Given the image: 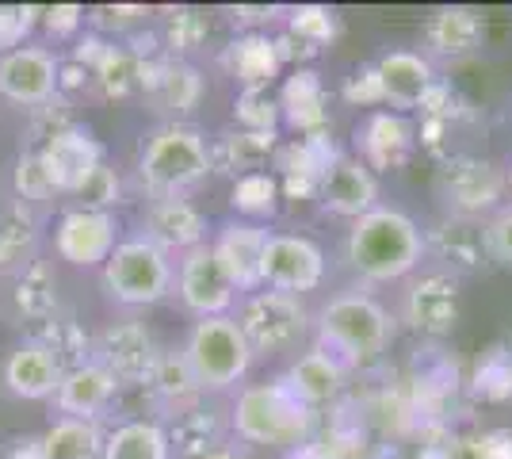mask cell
<instances>
[{"instance_id": "45", "label": "cell", "mask_w": 512, "mask_h": 459, "mask_svg": "<svg viewBox=\"0 0 512 459\" xmlns=\"http://www.w3.org/2000/svg\"><path fill=\"white\" fill-rule=\"evenodd\" d=\"M12 188H16V199H23V203H43V199H50L54 192H58L54 180H50V173H46L39 150H23L20 157H16Z\"/></svg>"}, {"instance_id": "54", "label": "cell", "mask_w": 512, "mask_h": 459, "mask_svg": "<svg viewBox=\"0 0 512 459\" xmlns=\"http://www.w3.org/2000/svg\"><path fill=\"white\" fill-rule=\"evenodd\" d=\"M474 459H512V433H490L474 444Z\"/></svg>"}, {"instance_id": "37", "label": "cell", "mask_w": 512, "mask_h": 459, "mask_svg": "<svg viewBox=\"0 0 512 459\" xmlns=\"http://www.w3.org/2000/svg\"><path fill=\"white\" fill-rule=\"evenodd\" d=\"M92 85L104 100H127L134 92H142V58L127 43L111 39L100 66L92 69Z\"/></svg>"}, {"instance_id": "16", "label": "cell", "mask_w": 512, "mask_h": 459, "mask_svg": "<svg viewBox=\"0 0 512 459\" xmlns=\"http://www.w3.org/2000/svg\"><path fill=\"white\" fill-rule=\"evenodd\" d=\"M337 157H341V150L333 146L329 131L306 134V138H295V142L279 146L272 165H276L283 196L287 199H318L321 176L329 173V165H333Z\"/></svg>"}, {"instance_id": "32", "label": "cell", "mask_w": 512, "mask_h": 459, "mask_svg": "<svg viewBox=\"0 0 512 459\" xmlns=\"http://www.w3.org/2000/svg\"><path fill=\"white\" fill-rule=\"evenodd\" d=\"M169 444H172V456L176 459H207L211 452L226 448V421L218 410H203L195 406L188 414L172 417L169 425Z\"/></svg>"}, {"instance_id": "53", "label": "cell", "mask_w": 512, "mask_h": 459, "mask_svg": "<svg viewBox=\"0 0 512 459\" xmlns=\"http://www.w3.org/2000/svg\"><path fill=\"white\" fill-rule=\"evenodd\" d=\"M234 20L245 23L249 31H268L276 20H287V8H279V4H237Z\"/></svg>"}, {"instance_id": "46", "label": "cell", "mask_w": 512, "mask_h": 459, "mask_svg": "<svg viewBox=\"0 0 512 459\" xmlns=\"http://www.w3.org/2000/svg\"><path fill=\"white\" fill-rule=\"evenodd\" d=\"M69 127H77V119H73V100H65V96H54V100H46L43 108H31V123H27V134H31V150H43L50 138H58L65 134Z\"/></svg>"}, {"instance_id": "11", "label": "cell", "mask_w": 512, "mask_h": 459, "mask_svg": "<svg viewBox=\"0 0 512 459\" xmlns=\"http://www.w3.org/2000/svg\"><path fill=\"white\" fill-rule=\"evenodd\" d=\"M176 291H180V303L188 306L195 318L230 314V310H234V299H237V287L230 284V276L222 272V264H218V257H214V249H211V241L180 257V268H176Z\"/></svg>"}, {"instance_id": "36", "label": "cell", "mask_w": 512, "mask_h": 459, "mask_svg": "<svg viewBox=\"0 0 512 459\" xmlns=\"http://www.w3.org/2000/svg\"><path fill=\"white\" fill-rule=\"evenodd\" d=\"M12 303L23 318L31 322H46L58 314V276L50 261H35L27 264L23 272H16V287H12Z\"/></svg>"}, {"instance_id": "51", "label": "cell", "mask_w": 512, "mask_h": 459, "mask_svg": "<svg viewBox=\"0 0 512 459\" xmlns=\"http://www.w3.org/2000/svg\"><path fill=\"white\" fill-rule=\"evenodd\" d=\"M486 249L493 264L512 268V207H501L486 219Z\"/></svg>"}, {"instance_id": "4", "label": "cell", "mask_w": 512, "mask_h": 459, "mask_svg": "<svg viewBox=\"0 0 512 459\" xmlns=\"http://www.w3.org/2000/svg\"><path fill=\"white\" fill-rule=\"evenodd\" d=\"M394 337V318L386 306L363 291L333 295L318 310V345L333 352L341 364H367L383 356Z\"/></svg>"}, {"instance_id": "29", "label": "cell", "mask_w": 512, "mask_h": 459, "mask_svg": "<svg viewBox=\"0 0 512 459\" xmlns=\"http://www.w3.org/2000/svg\"><path fill=\"white\" fill-rule=\"evenodd\" d=\"M486 39V16L467 4H444L425 20V43L436 58H467Z\"/></svg>"}, {"instance_id": "9", "label": "cell", "mask_w": 512, "mask_h": 459, "mask_svg": "<svg viewBox=\"0 0 512 459\" xmlns=\"http://www.w3.org/2000/svg\"><path fill=\"white\" fill-rule=\"evenodd\" d=\"M157 356L161 349H157L153 333L134 318L111 322L107 329H100V337H92V360L104 364L107 372L119 379V387H142Z\"/></svg>"}, {"instance_id": "20", "label": "cell", "mask_w": 512, "mask_h": 459, "mask_svg": "<svg viewBox=\"0 0 512 459\" xmlns=\"http://www.w3.org/2000/svg\"><path fill=\"white\" fill-rule=\"evenodd\" d=\"M356 150L360 161L375 173H394L409 161V153L417 150V127L398 111H371L356 131Z\"/></svg>"}, {"instance_id": "31", "label": "cell", "mask_w": 512, "mask_h": 459, "mask_svg": "<svg viewBox=\"0 0 512 459\" xmlns=\"http://www.w3.org/2000/svg\"><path fill=\"white\" fill-rule=\"evenodd\" d=\"M279 153V134H260V131H226L211 146V165L214 173L226 176H249V173H268V165Z\"/></svg>"}, {"instance_id": "6", "label": "cell", "mask_w": 512, "mask_h": 459, "mask_svg": "<svg viewBox=\"0 0 512 459\" xmlns=\"http://www.w3.org/2000/svg\"><path fill=\"white\" fill-rule=\"evenodd\" d=\"M104 291L119 306H153L172 291V261L146 234L123 238L104 264Z\"/></svg>"}, {"instance_id": "8", "label": "cell", "mask_w": 512, "mask_h": 459, "mask_svg": "<svg viewBox=\"0 0 512 459\" xmlns=\"http://www.w3.org/2000/svg\"><path fill=\"white\" fill-rule=\"evenodd\" d=\"M436 188H440V199L448 203V215L482 222V215L501 211V196L509 188V173H501L490 157L455 153V157H444Z\"/></svg>"}, {"instance_id": "27", "label": "cell", "mask_w": 512, "mask_h": 459, "mask_svg": "<svg viewBox=\"0 0 512 459\" xmlns=\"http://www.w3.org/2000/svg\"><path fill=\"white\" fill-rule=\"evenodd\" d=\"M222 69L234 77L241 92H268V85L279 77V50H276V35L268 31H245L237 35L234 43L222 50Z\"/></svg>"}, {"instance_id": "39", "label": "cell", "mask_w": 512, "mask_h": 459, "mask_svg": "<svg viewBox=\"0 0 512 459\" xmlns=\"http://www.w3.org/2000/svg\"><path fill=\"white\" fill-rule=\"evenodd\" d=\"M157 35H161V46H165L169 58L188 62V54H195L199 46L207 43L211 20H207V12H199V8H169Z\"/></svg>"}, {"instance_id": "49", "label": "cell", "mask_w": 512, "mask_h": 459, "mask_svg": "<svg viewBox=\"0 0 512 459\" xmlns=\"http://www.w3.org/2000/svg\"><path fill=\"white\" fill-rule=\"evenodd\" d=\"M356 456H360V437H348L341 429H329L321 437L314 433V440H306L287 459H356Z\"/></svg>"}, {"instance_id": "21", "label": "cell", "mask_w": 512, "mask_h": 459, "mask_svg": "<svg viewBox=\"0 0 512 459\" xmlns=\"http://www.w3.org/2000/svg\"><path fill=\"white\" fill-rule=\"evenodd\" d=\"M279 383L295 394L306 410L318 414L321 406H329V402L341 398L344 383H348V364H341L333 352H325L318 345V349L299 352L295 364L279 375Z\"/></svg>"}, {"instance_id": "25", "label": "cell", "mask_w": 512, "mask_h": 459, "mask_svg": "<svg viewBox=\"0 0 512 459\" xmlns=\"http://www.w3.org/2000/svg\"><path fill=\"white\" fill-rule=\"evenodd\" d=\"M39 157H43L54 188L73 196V192L81 188V180L104 161V146L96 142V134L88 131V127L77 123V127H69V131L58 134V138H50L43 150H39Z\"/></svg>"}, {"instance_id": "24", "label": "cell", "mask_w": 512, "mask_h": 459, "mask_svg": "<svg viewBox=\"0 0 512 459\" xmlns=\"http://www.w3.org/2000/svg\"><path fill=\"white\" fill-rule=\"evenodd\" d=\"M375 66H379V77H383L386 104L398 115L421 111L425 96L440 85L432 62H428L425 54H417V50H386Z\"/></svg>"}, {"instance_id": "35", "label": "cell", "mask_w": 512, "mask_h": 459, "mask_svg": "<svg viewBox=\"0 0 512 459\" xmlns=\"http://www.w3.org/2000/svg\"><path fill=\"white\" fill-rule=\"evenodd\" d=\"M107 437L96 421L58 417L43 433V459H104Z\"/></svg>"}, {"instance_id": "10", "label": "cell", "mask_w": 512, "mask_h": 459, "mask_svg": "<svg viewBox=\"0 0 512 459\" xmlns=\"http://www.w3.org/2000/svg\"><path fill=\"white\" fill-rule=\"evenodd\" d=\"M58 73L62 62L54 58V50L23 43L20 50L0 54V96L20 108H43L58 96Z\"/></svg>"}, {"instance_id": "48", "label": "cell", "mask_w": 512, "mask_h": 459, "mask_svg": "<svg viewBox=\"0 0 512 459\" xmlns=\"http://www.w3.org/2000/svg\"><path fill=\"white\" fill-rule=\"evenodd\" d=\"M39 20H43L39 4H4V12H0V50L4 54L20 50L23 39L39 27Z\"/></svg>"}, {"instance_id": "59", "label": "cell", "mask_w": 512, "mask_h": 459, "mask_svg": "<svg viewBox=\"0 0 512 459\" xmlns=\"http://www.w3.org/2000/svg\"><path fill=\"white\" fill-rule=\"evenodd\" d=\"M509 352H512V337H509Z\"/></svg>"}, {"instance_id": "42", "label": "cell", "mask_w": 512, "mask_h": 459, "mask_svg": "<svg viewBox=\"0 0 512 459\" xmlns=\"http://www.w3.org/2000/svg\"><path fill=\"white\" fill-rule=\"evenodd\" d=\"M474 391L482 394L486 402H505L512 398V352L509 345H497L490 349L478 364H474V375H470Z\"/></svg>"}, {"instance_id": "34", "label": "cell", "mask_w": 512, "mask_h": 459, "mask_svg": "<svg viewBox=\"0 0 512 459\" xmlns=\"http://www.w3.org/2000/svg\"><path fill=\"white\" fill-rule=\"evenodd\" d=\"M104 459H172L169 429L150 417L123 421L107 433Z\"/></svg>"}, {"instance_id": "41", "label": "cell", "mask_w": 512, "mask_h": 459, "mask_svg": "<svg viewBox=\"0 0 512 459\" xmlns=\"http://www.w3.org/2000/svg\"><path fill=\"white\" fill-rule=\"evenodd\" d=\"M283 31L295 35L299 43L314 46V50H325V46L337 39L341 23H337V12L325 8V4H295V8H287Z\"/></svg>"}, {"instance_id": "60", "label": "cell", "mask_w": 512, "mask_h": 459, "mask_svg": "<svg viewBox=\"0 0 512 459\" xmlns=\"http://www.w3.org/2000/svg\"><path fill=\"white\" fill-rule=\"evenodd\" d=\"M0 12H4V4H0Z\"/></svg>"}, {"instance_id": "5", "label": "cell", "mask_w": 512, "mask_h": 459, "mask_svg": "<svg viewBox=\"0 0 512 459\" xmlns=\"http://www.w3.org/2000/svg\"><path fill=\"white\" fill-rule=\"evenodd\" d=\"M180 352H184V360H188V368H192L203 394L230 391L234 383L245 379L249 364H253V349H249L241 326L234 322V314L199 318Z\"/></svg>"}, {"instance_id": "28", "label": "cell", "mask_w": 512, "mask_h": 459, "mask_svg": "<svg viewBox=\"0 0 512 459\" xmlns=\"http://www.w3.org/2000/svg\"><path fill=\"white\" fill-rule=\"evenodd\" d=\"M119 391V379L107 372L104 364L88 360V364H77L62 375V387L54 394V406L62 410V417H85V421H96L111 406V398Z\"/></svg>"}, {"instance_id": "50", "label": "cell", "mask_w": 512, "mask_h": 459, "mask_svg": "<svg viewBox=\"0 0 512 459\" xmlns=\"http://www.w3.org/2000/svg\"><path fill=\"white\" fill-rule=\"evenodd\" d=\"M341 96L352 108H379V104H386V88H383V77H379V66L371 62V66L356 69V73L344 81Z\"/></svg>"}, {"instance_id": "44", "label": "cell", "mask_w": 512, "mask_h": 459, "mask_svg": "<svg viewBox=\"0 0 512 459\" xmlns=\"http://www.w3.org/2000/svg\"><path fill=\"white\" fill-rule=\"evenodd\" d=\"M234 123L241 127V131L279 134V123H283L279 100L276 96H268V92H237Z\"/></svg>"}, {"instance_id": "43", "label": "cell", "mask_w": 512, "mask_h": 459, "mask_svg": "<svg viewBox=\"0 0 512 459\" xmlns=\"http://www.w3.org/2000/svg\"><path fill=\"white\" fill-rule=\"evenodd\" d=\"M73 199H77L81 211H104V215H111V211L123 203V180H119V173H115L107 161H100V165L81 180V188L73 192Z\"/></svg>"}, {"instance_id": "17", "label": "cell", "mask_w": 512, "mask_h": 459, "mask_svg": "<svg viewBox=\"0 0 512 459\" xmlns=\"http://www.w3.org/2000/svg\"><path fill=\"white\" fill-rule=\"evenodd\" d=\"M425 253H432L436 261L444 264L440 272L448 276H467V272H482L490 261L486 249V222L459 219V215H444L432 230L425 234Z\"/></svg>"}, {"instance_id": "57", "label": "cell", "mask_w": 512, "mask_h": 459, "mask_svg": "<svg viewBox=\"0 0 512 459\" xmlns=\"http://www.w3.org/2000/svg\"><path fill=\"white\" fill-rule=\"evenodd\" d=\"M207 459H245V456H241V452H234V448L226 444V448H218V452H211Z\"/></svg>"}, {"instance_id": "12", "label": "cell", "mask_w": 512, "mask_h": 459, "mask_svg": "<svg viewBox=\"0 0 512 459\" xmlns=\"http://www.w3.org/2000/svg\"><path fill=\"white\" fill-rule=\"evenodd\" d=\"M325 280V253L302 234H272L264 245V287L302 295Z\"/></svg>"}, {"instance_id": "15", "label": "cell", "mask_w": 512, "mask_h": 459, "mask_svg": "<svg viewBox=\"0 0 512 459\" xmlns=\"http://www.w3.org/2000/svg\"><path fill=\"white\" fill-rule=\"evenodd\" d=\"M268 226L260 222L234 219L218 230V238L211 241L214 257L222 264V272L230 276V284L245 295H253L264 287V245H268Z\"/></svg>"}, {"instance_id": "7", "label": "cell", "mask_w": 512, "mask_h": 459, "mask_svg": "<svg viewBox=\"0 0 512 459\" xmlns=\"http://www.w3.org/2000/svg\"><path fill=\"white\" fill-rule=\"evenodd\" d=\"M234 322L245 333L253 356H279V352L299 349V341L310 329V310L302 306L299 295L260 287L241 299Z\"/></svg>"}, {"instance_id": "23", "label": "cell", "mask_w": 512, "mask_h": 459, "mask_svg": "<svg viewBox=\"0 0 512 459\" xmlns=\"http://www.w3.org/2000/svg\"><path fill=\"white\" fill-rule=\"evenodd\" d=\"M146 238L161 245L165 253H192L207 245V219L203 211L184 196H161L146 207Z\"/></svg>"}, {"instance_id": "19", "label": "cell", "mask_w": 512, "mask_h": 459, "mask_svg": "<svg viewBox=\"0 0 512 459\" xmlns=\"http://www.w3.org/2000/svg\"><path fill=\"white\" fill-rule=\"evenodd\" d=\"M406 322L425 337H448L459 326V280L448 272H425L406 291Z\"/></svg>"}, {"instance_id": "3", "label": "cell", "mask_w": 512, "mask_h": 459, "mask_svg": "<svg viewBox=\"0 0 512 459\" xmlns=\"http://www.w3.org/2000/svg\"><path fill=\"white\" fill-rule=\"evenodd\" d=\"M211 173V142L188 123H161L138 153V180L153 199L184 196Z\"/></svg>"}, {"instance_id": "1", "label": "cell", "mask_w": 512, "mask_h": 459, "mask_svg": "<svg viewBox=\"0 0 512 459\" xmlns=\"http://www.w3.org/2000/svg\"><path fill=\"white\" fill-rule=\"evenodd\" d=\"M348 264L367 284L406 280L425 257V230L398 207H375L348 230Z\"/></svg>"}, {"instance_id": "56", "label": "cell", "mask_w": 512, "mask_h": 459, "mask_svg": "<svg viewBox=\"0 0 512 459\" xmlns=\"http://www.w3.org/2000/svg\"><path fill=\"white\" fill-rule=\"evenodd\" d=\"M0 459H43V437H23L0 448Z\"/></svg>"}, {"instance_id": "14", "label": "cell", "mask_w": 512, "mask_h": 459, "mask_svg": "<svg viewBox=\"0 0 512 459\" xmlns=\"http://www.w3.org/2000/svg\"><path fill=\"white\" fill-rule=\"evenodd\" d=\"M142 96L153 104V111L169 115V123H180V115L199 108L203 100V73L192 62L180 58H146L142 62Z\"/></svg>"}, {"instance_id": "40", "label": "cell", "mask_w": 512, "mask_h": 459, "mask_svg": "<svg viewBox=\"0 0 512 459\" xmlns=\"http://www.w3.org/2000/svg\"><path fill=\"white\" fill-rule=\"evenodd\" d=\"M279 199H283V188H279V176L276 173L237 176L234 192H230V203H234V211L245 222L272 219V215L279 211Z\"/></svg>"}, {"instance_id": "18", "label": "cell", "mask_w": 512, "mask_h": 459, "mask_svg": "<svg viewBox=\"0 0 512 459\" xmlns=\"http://www.w3.org/2000/svg\"><path fill=\"white\" fill-rule=\"evenodd\" d=\"M318 203L329 215H341V219L356 222L379 207V180H375V173L363 165L360 157L341 153L329 165V173L321 176Z\"/></svg>"}, {"instance_id": "26", "label": "cell", "mask_w": 512, "mask_h": 459, "mask_svg": "<svg viewBox=\"0 0 512 459\" xmlns=\"http://www.w3.org/2000/svg\"><path fill=\"white\" fill-rule=\"evenodd\" d=\"M142 391L150 398V406L157 410L161 417H180L195 410L199 406V383H195L192 368H188V360H184V352L176 349H161L157 356V364H153V372L146 375V383H142Z\"/></svg>"}, {"instance_id": "13", "label": "cell", "mask_w": 512, "mask_h": 459, "mask_svg": "<svg viewBox=\"0 0 512 459\" xmlns=\"http://www.w3.org/2000/svg\"><path fill=\"white\" fill-rule=\"evenodd\" d=\"M119 245V226H115V215H104V211H65L58 226H54V249L58 257L77 268H104L107 257L115 253Z\"/></svg>"}, {"instance_id": "55", "label": "cell", "mask_w": 512, "mask_h": 459, "mask_svg": "<svg viewBox=\"0 0 512 459\" xmlns=\"http://www.w3.org/2000/svg\"><path fill=\"white\" fill-rule=\"evenodd\" d=\"M417 459H474V456H470L459 440H432V444H425L417 452Z\"/></svg>"}, {"instance_id": "22", "label": "cell", "mask_w": 512, "mask_h": 459, "mask_svg": "<svg viewBox=\"0 0 512 459\" xmlns=\"http://www.w3.org/2000/svg\"><path fill=\"white\" fill-rule=\"evenodd\" d=\"M62 375V360L46 345H39L35 337H27L23 345H16V349L8 352V360H4V387H8V394L23 398V402L54 398L58 387H62Z\"/></svg>"}, {"instance_id": "47", "label": "cell", "mask_w": 512, "mask_h": 459, "mask_svg": "<svg viewBox=\"0 0 512 459\" xmlns=\"http://www.w3.org/2000/svg\"><path fill=\"white\" fill-rule=\"evenodd\" d=\"M150 16V8H142V4H100L88 20H92V31L96 35H134V27H142Z\"/></svg>"}, {"instance_id": "33", "label": "cell", "mask_w": 512, "mask_h": 459, "mask_svg": "<svg viewBox=\"0 0 512 459\" xmlns=\"http://www.w3.org/2000/svg\"><path fill=\"white\" fill-rule=\"evenodd\" d=\"M39 215L31 203L12 199L0 215V272H23L35 261V245H39Z\"/></svg>"}, {"instance_id": "30", "label": "cell", "mask_w": 512, "mask_h": 459, "mask_svg": "<svg viewBox=\"0 0 512 459\" xmlns=\"http://www.w3.org/2000/svg\"><path fill=\"white\" fill-rule=\"evenodd\" d=\"M276 100L283 111V123L291 131H299V138L329 131V96H325V85L314 69H291V77L283 81Z\"/></svg>"}, {"instance_id": "52", "label": "cell", "mask_w": 512, "mask_h": 459, "mask_svg": "<svg viewBox=\"0 0 512 459\" xmlns=\"http://www.w3.org/2000/svg\"><path fill=\"white\" fill-rule=\"evenodd\" d=\"M39 27L50 39H73L85 27V8L81 4H50V8H43Z\"/></svg>"}, {"instance_id": "2", "label": "cell", "mask_w": 512, "mask_h": 459, "mask_svg": "<svg viewBox=\"0 0 512 459\" xmlns=\"http://www.w3.org/2000/svg\"><path fill=\"white\" fill-rule=\"evenodd\" d=\"M230 429L256 448H287L295 452L318 433V414L306 410L283 383H253L237 394Z\"/></svg>"}, {"instance_id": "58", "label": "cell", "mask_w": 512, "mask_h": 459, "mask_svg": "<svg viewBox=\"0 0 512 459\" xmlns=\"http://www.w3.org/2000/svg\"><path fill=\"white\" fill-rule=\"evenodd\" d=\"M509 188H512V165H509Z\"/></svg>"}, {"instance_id": "38", "label": "cell", "mask_w": 512, "mask_h": 459, "mask_svg": "<svg viewBox=\"0 0 512 459\" xmlns=\"http://www.w3.org/2000/svg\"><path fill=\"white\" fill-rule=\"evenodd\" d=\"M35 341H39V345H46V349L62 360L65 372H69V368H77V364H88V360H92V337H88L85 326H81L77 318H69V314H54V318L39 322V329H35Z\"/></svg>"}]
</instances>
